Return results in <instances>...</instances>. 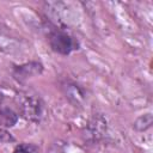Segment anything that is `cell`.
<instances>
[{
	"mask_svg": "<svg viewBox=\"0 0 153 153\" xmlns=\"http://www.w3.org/2000/svg\"><path fill=\"white\" fill-rule=\"evenodd\" d=\"M18 121V115L10 108H0V127L10 128L13 127Z\"/></svg>",
	"mask_w": 153,
	"mask_h": 153,
	"instance_id": "5b68a950",
	"label": "cell"
},
{
	"mask_svg": "<svg viewBox=\"0 0 153 153\" xmlns=\"http://www.w3.org/2000/svg\"><path fill=\"white\" fill-rule=\"evenodd\" d=\"M4 100H5V94L0 91V108L4 106Z\"/></svg>",
	"mask_w": 153,
	"mask_h": 153,
	"instance_id": "9c48e42d",
	"label": "cell"
},
{
	"mask_svg": "<svg viewBox=\"0 0 153 153\" xmlns=\"http://www.w3.org/2000/svg\"><path fill=\"white\" fill-rule=\"evenodd\" d=\"M152 122H153L152 114H145L136 118V121L134 122V128L137 131H145L152 126Z\"/></svg>",
	"mask_w": 153,
	"mask_h": 153,
	"instance_id": "8992f818",
	"label": "cell"
},
{
	"mask_svg": "<svg viewBox=\"0 0 153 153\" xmlns=\"http://www.w3.org/2000/svg\"><path fill=\"white\" fill-rule=\"evenodd\" d=\"M65 93L66 98H68L69 102H72L75 105L81 104L85 99V93L82 88L74 82H68L67 85H65Z\"/></svg>",
	"mask_w": 153,
	"mask_h": 153,
	"instance_id": "277c9868",
	"label": "cell"
},
{
	"mask_svg": "<svg viewBox=\"0 0 153 153\" xmlns=\"http://www.w3.org/2000/svg\"><path fill=\"white\" fill-rule=\"evenodd\" d=\"M48 39L51 49L61 55H69L72 51L79 49L78 39L57 26H51L48 30Z\"/></svg>",
	"mask_w": 153,
	"mask_h": 153,
	"instance_id": "7a4b0ae2",
	"label": "cell"
},
{
	"mask_svg": "<svg viewBox=\"0 0 153 153\" xmlns=\"http://www.w3.org/2000/svg\"><path fill=\"white\" fill-rule=\"evenodd\" d=\"M10 141H14V139L11 136L10 133H7L4 128L0 129V142H10Z\"/></svg>",
	"mask_w": 153,
	"mask_h": 153,
	"instance_id": "ba28073f",
	"label": "cell"
},
{
	"mask_svg": "<svg viewBox=\"0 0 153 153\" xmlns=\"http://www.w3.org/2000/svg\"><path fill=\"white\" fill-rule=\"evenodd\" d=\"M43 71V66L41 62H37V61H32V62H27V63H24V65H20V66H17L14 67L13 69V76L23 82L25 81L26 79L33 76V75H37V74H41Z\"/></svg>",
	"mask_w": 153,
	"mask_h": 153,
	"instance_id": "3957f363",
	"label": "cell"
},
{
	"mask_svg": "<svg viewBox=\"0 0 153 153\" xmlns=\"http://www.w3.org/2000/svg\"><path fill=\"white\" fill-rule=\"evenodd\" d=\"M17 103L20 115L30 122L38 123L45 116L44 102L36 93L22 92L17 97Z\"/></svg>",
	"mask_w": 153,
	"mask_h": 153,
	"instance_id": "6da1fadb",
	"label": "cell"
},
{
	"mask_svg": "<svg viewBox=\"0 0 153 153\" xmlns=\"http://www.w3.org/2000/svg\"><path fill=\"white\" fill-rule=\"evenodd\" d=\"M13 153H38V147L32 143H19L14 147Z\"/></svg>",
	"mask_w": 153,
	"mask_h": 153,
	"instance_id": "52a82bcc",
	"label": "cell"
}]
</instances>
